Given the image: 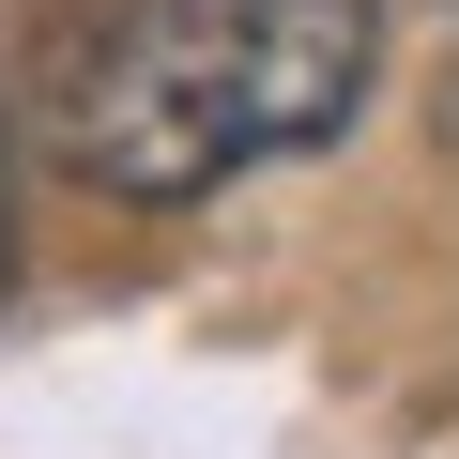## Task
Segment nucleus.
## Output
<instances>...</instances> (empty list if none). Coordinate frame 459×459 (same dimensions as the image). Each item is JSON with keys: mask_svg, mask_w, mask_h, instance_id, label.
Instances as JSON below:
<instances>
[{"mask_svg": "<svg viewBox=\"0 0 459 459\" xmlns=\"http://www.w3.org/2000/svg\"><path fill=\"white\" fill-rule=\"evenodd\" d=\"M368 0H123L62 77V153L108 199H214L276 153H322L368 108Z\"/></svg>", "mask_w": 459, "mask_h": 459, "instance_id": "nucleus-1", "label": "nucleus"}, {"mask_svg": "<svg viewBox=\"0 0 459 459\" xmlns=\"http://www.w3.org/2000/svg\"><path fill=\"white\" fill-rule=\"evenodd\" d=\"M0 291H16V138H0Z\"/></svg>", "mask_w": 459, "mask_h": 459, "instance_id": "nucleus-2", "label": "nucleus"}]
</instances>
